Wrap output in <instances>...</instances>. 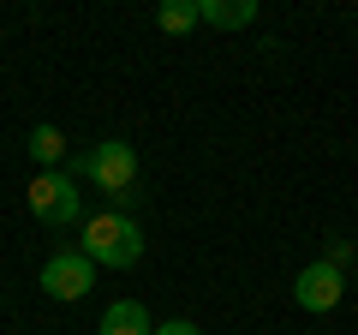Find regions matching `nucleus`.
I'll use <instances>...</instances> for the list:
<instances>
[{
	"mask_svg": "<svg viewBox=\"0 0 358 335\" xmlns=\"http://www.w3.org/2000/svg\"><path fill=\"white\" fill-rule=\"evenodd\" d=\"M84 258L90 264H108V270H131L143 258V233L126 210H102V216L84 221Z\"/></svg>",
	"mask_w": 358,
	"mask_h": 335,
	"instance_id": "obj_1",
	"label": "nucleus"
},
{
	"mask_svg": "<svg viewBox=\"0 0 358 335\" xmlns=\"http://www.w3.org/2000/svg\"><path fill=\"white\" fill-rule=\"evenodd\" d=\"M78 180H90L96 192H108V198H114V204H126V198H131V186H138V150H131L126 138H102L96 150L84 156Z\"/></svg>",
	"mask_w": 358,
	"mask_h": 335,
	"instance_id": "obj_2",
	"label": "nucleus"
},
{
	"mask_svg": "<svg viewBox=\"0 0 358 335\" xmlns=\"http://www.w3.org/2000/svg\"><path fill=\"white\" fill-rule=\"evenodd\" d=\"M78 174L72 168H48V174H36L30 180V216L48 221V228H72L78 216H84V192H78Z\"/></svg>",
	"mask_w": 358,
	"mask_h": 335,
	"instance_id": "obj_3",
	"label": "nucleus"
},
{
	"mask_svg": "<svg viewBox=\"0 0 358 335\" xmlns=\"http://www.w3.org/2000/svg\"><path fill=\"white\" fill-rule=\"evenodd\" d=\"M90 287H96V264L84 252H54L42 264V294L48 299H84Z\"/></svg>",
	"mask_w": 358,
	"mask_h": 335,
	"instance_id": "obj_4",
	"label": "nucleus"
},
{
	"mask_svg": "<svg viewBox=\"0 0 358 335\" xmlns=\"http://www.w3.org/2000/svg\"><path fill=\"white\" fill-rule=\"evenodd\" d=\"M341 294H346V270H334L329 258L305 264L299 282H293V299H299L305 311H334V306H341Z\"/></svg>",
	"mask_w": 358,
	"mask_h": 335,
	"instance_id": "obj_5",
	"label": "nucleus"
},
{
	"mask_svg": "<svg viewBox=\"0 0 358 335\" xmlns=\"http://www.w3.org/2000/svg\"><path fill=\"white\" fill-rule=\"evenodd\" d=\"M96 335H155V323H150V311H143L138 299H114V306L102 311V329Z\"/></svg>",
	"mask_w": 358,
	"mask_h": 335,
	"instance_id": "obj_6",
	"label": "nucleus"
},
{
	"mask_svg": "<svg viewBox=\"0 0 358 335\" xmlns=\"http://www.w3.org/2000/svg\"><path fill=\"white\" fill-rule=\"evenodd\" d=\"M197 18L215 30H245L257 18V0H197Z\"/></svg>",
	"mask_w": 358,
	"mask_h": 335,
	"instance_id": "obj_7",
	"label": "nucleus"
},
{
	"mask_svg": "<svg viewBox=\"0 0 358 335\" xmlns=\"http://www.w3.org/2000/svg\"><path fill=\"white\" fill-rule=\"evenodd\" d=\"M30 156H36V174L60 168V156H66V132H60V126H36V132H30Z\"/></svg>",
	"mask_w": 358,
	"mask_h": 335,
	"instance_id": "obj_8",
	"label": "nucleus"
},
{
	"mask_svg": "<svg viewBox=\"0 0 358 335\" xmlns=\"http://www.w3.org/2000/svg\"><path fill=\"white\" fill-rule=\"evenodd\" d=\"M155 25H162L167 36H185V30L203 25V18H197V0H167L162 13H155Z\"/></svg>",
	"mask_w": 358,
	"mask_h": 335,
	"instance_id": "obj_9",
	"label": "nucleus"
},
{
	"mask_svg": "<svg viewBox=\"0 0 358 335\" xmlns=\"http://www.w3.org/2000/svg\"><path fill=\"white\" fill-rule=\"evenodd\" d=\"M329 264L346 270V264H352V240H329Z\"/></svg>",
	"mask_w": 358,
	"mask_h": 335,
	"instance_id": "obj_10",
	"label": "nucleus"
},
{
	"mask_svg": "<svg viewBox=\"0 0 358 335\" xmlns=\"http://www.w3.org/2000/svg\"><path fill=\"white\" fill-rule=\"evenodd\" d=\"M155 335H203L192 317H173V323H155Z\"/></svg>",
	"mask_w": 358,
	"mask_h": 335,
	"instance_id": "obj_11",
	"label": "nucleus"
}]
</instances>
